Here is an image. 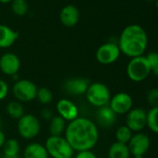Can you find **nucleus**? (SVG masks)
I'll return each instance as SVG.
<instances>
[{
  "instance_id": "nucleus-25",
  "label": "nucleus",
  "mask_w": 158,
  "mask_h": 158,
  "mask_svg": "<svg viewBox=\"0 0 158 158\" xmlns=\"http://www.w3.org/2000/svg\"><path fill=\"white\" fill-rule=\"evenodd\" d=\"M36 99L38 100V102L41 104L48 105L53 101V93L49 89H48L46 87H42V88H39L37 89Z\"/></svg>"
},
{
  "instance_id": "nucleus-10",
  "label": "nucleus",
  "mask_w": 158,
  "mask_h": 158,
  "mask_svg": "<svg viewBox=\"0 0 158 158\" xmlns=\"http://www.w3.org/2000/svg\"><path fill=\"white\" fill-rule=\"evenodd\" d=\"M126 126L132 132H141L147 127V111L143 108H132L126 115Z\"/></svg>"
},
{
  "instance_id": "nucleus-20",
  "label": "nucleus",
  "mask_w": 158,
  "mask_h": 158,
  "mask_svg": "<svg viewBox=\"0 0 158 158\" xmlns=\"http://www.w3.org/2000/svg\"><path fill=\"white\" fill-rule=\"evenodd\" d=\"M67 122L64 119H62L59 115H54L49 121V136H62L64 134Z\"/></svg>"
},
{
  "instance_id": "nucleus-28",
  "label": "nucleus",
  "mask_w": 158,
  "mask_h": 158,
  "mask_svg": "<svg viewBox=\"0 0 158 158\" xmlns=\"http://www.w3.org/2000/svg\"><path fill=\"white\" fill-rule=\"evenodd\" d=\"M10 93V86L7 81L0 79V102L4 101Z\"/></svg>"
},
{
  "instance_id": "nucleus-8",
  "label": "nucleus",
  "mask_w": 158,
  "mask_h": 158,
  "mask_svg": "<svg viewBox=\"0 0 158 158\" xmlns=\"http://www.w3.org/2000/svg\"><path fill=\"white\" fill-rule=\"evenodd\" d=\"M121 51L116 43L107 42L98 48L95 53L96 60L102 65L114 63L120 57Z\"/></svg>"
},
{
  "instance_id": "nucleus-7",
  "label": "nucleus",
  "mask_w": 158,
  "mask_h": 158,
  "mask_svg": "<svg viewBox=\"0 0 158 158\" xmlns=\"http://www.w3.org/2000/svg\"><path fill=\"white\" fill-rule=\"evenodd\" d=\"M37 89L36 85L29 79H19L14 82L11 91L16 101L23 103L35 100Z\"/></svg>"
},
{
  "instance_id": "nucleus-4",
  "label": "nucleus",
  "mask_w": 158,
  "mask_h": 158,
  "mask_svg": "<svg viewBox=\"0 0 158 158\" xmlns=\"http://www.w3.org/2000/svg\"><path fill=\"white\" fill-rule=\"evenodd\" d=\"M85 96L88 102L97 109L108 105L112 97L109 88L102 82L90 83Z\"/></svg>"
},
{
  "instance_id": "nucleus-31",
  "label": "nucleus",
  "mask_w": 158,
  "mask_h": 158,
  "mask_svg": "<svg viewBox=\"0 0 158 158\" xmlns=\"http://www.w3.org/2000/svg\"><path fill=\"white\" fill-rule=\"evenodd\" d=\"M40 114H41L42 119H44V120H48V121H50V119L54 116V115H53V114H52V111H51L49 108H46V107L41 111Z\"/></svg>"
},
{
  "instance_id": "nucleus-19",
  "label": "nucleus",
  "mask_w": 158,
  "mask_h": 158,
  "mask_svg": "<svg viewBox=\"0 0 158 158\" xmlns=\"http://www.w3.org/2000/svg\"><path fill=\"white\" fill-rule=\"evenodd\" d=\"M130 155L127 144L115 141L108 149V158H129Z\"/></svg>"
},
{
  "instance_id": "nucleus-33",
  "label": "nucleus",
  "mask_w": 158,
  "mask_h": 158,
  "mask_svg": "<svg viewBox=\"0 0 158 158\" xmlns=\"http://www.w3.org/2000/svg\"><path fill=\"white\" fill-rule=\"evenodd\" d=\"M152 73H153L154 76L158 77V64H157L155 67H153V68L152 69Z\"/></svg>"
},
{
  "instance_id": "nucleus-9",
  "label": "nucleus",
  "mask_w": 158,
  "mask_h": 158,
  "mask_svg": "<svg viewBox=\"0 0 158 158\" xmlns=\"http://www.w3.org/2000/svg\"><path fill=\"white\" fill-rule=\"evenodd\" d=\"M151 145V139L149 136L143 132H137L132 135L130 140L127 143L130 154L134 158H143L144 154L148 152Z\"/></svg>"
},
{
  "instance_id": "nucleus-12",
  "label": "nucleus",
  "mask_w": 158,
  "mask_h": 158,
  "mask_svg": "<svg viewBox=\"0 0 158 158\" xmlns=\"http://www.w3.org/2000/svg\"><path fill=\"white\" fill-rule=\"evenodd\" d=\"M90 82L85 77H71L63 83L64 91L71 96H81L85 95Z\"/></svg>"
},
{
  "instance_id": "nucleus-26",
  "label": "nucleus",
  "mask_w": 158,
  "mask_h": 158,
  "mask_svg": "<svg viewBox=\"0 0 158 158\" xmlns=\"http://www.w3.org/2000/svg\"><path fill=\"white\" fill-rule=\"evenodd\" d=\"M12 12L17 16H24L28 12V3L26 0H12L11 1Z\"/></svg>"
},
{
  "instance_id": "nucleus-22",
  "label": "nucleus",
  "mask_w": 158,
  "mask_h": 158,
  "mask_svg": "<svg viewBox=\"0 0 158 158\" xmlns=\"http://www.w3.org/2000/svg\"><path fill=\"white\" fill-rule=\"evenodd\" d=\"M6 112L12 119L15 120H19L25 114L23 103L18 101H12L9 102L6 107Z\"/></svg>"
},
{
  "instance_id": "nucleus-21",
  "label": "nucleus",
  "mask_w": 158,
  "mask_h": 158,
  "mask_svg": "<svg viewBox=\"0 0 158 158\" xmlns=\"http://www.w3.org/2000/svg\"><path fill=\"white\" fill-rule=\"evenodd\" d=\"M21 146L19 141L16 139H6L2 147V155L12 158H19Z\"/></svg>"
},
{
  "instance_id": "nucleus-17",
  "label": "nucleus",
  "mask_w": 158,
  "mask_h": 158,
  "mask_svg": "<svg viewBox=\"0 0 158 158\" xmlns=\"http://www.w3.org/2000/svg\"><path fill=\"white\" fill-rule=\"evenodd\" d=\"M18 32L11 29L10 26L0 24V48H10L18 39Z\"/></svg>"
},
{
  "instance_id": "nucleus-13",
  "label": "nucleus",
  "mask_w": 158,
  "mask_h": 158,
  "mask_svg": "<svg viewBox=\"0 0 158 158\" xmlns=\"http://www.w3.org/2000/svg\"><path fill=\"white\" fill-rule=\"evenodd\" d=\"M56 111L58 115L64 119L67 123L79 117V110L77 105L71 100L62 98L56 103Z\"/></svg>"
},
{
  "instance_id": "nucleus-23",
  "label": "nucleus",
  "mask_w": 158,
  "mask_h": 158,
  "mask_svg": "<svg viewBox=\"0 0 158 158\" xmlns=\"http://www.w3.org/2000/svg\"><path fill=\"white\" fill-rule=\"evenodd\" d=\"M147 127L152 132L158 134V107L147 111Z\"/></svg>"
},
{
  "instance_id": "nucleus-16",
  "label": "nucleus",
  "mask_w": 158,
  "mask_h": 158,
  "mask_svg": "<svg viewBox=\"0 0 158 158\" xmlns=\"http://www.w3.org/2000/svg\"><path fill=\"white\" fill-rule=\"evenodd\" d=\"M117 115L114 114V112L109 107V105L101 107L97 109L96 112V124H98L100 127L103 128H109L113 127L115 124Z\"/></svg>"
},
{
  "instance_id": "nucleus-5",
  "label": "nucleus",
  "mask_w": 158,
  "mask_h": 158,
  "mask_svg": "<svg viewBox=\"0 0 158 158\" xmlns=\"http://www.w3.org/2000/svg\"><path fill=\"white\" fill-rule=\"evenodd\" d=\"M151 73L152 69L145 56L131 58L127 65V75L133 82H142L149 77Z\"/></svg>"
},
{
  "instance_id": "nucleus-1",
  "label": "nucleus",
  "mask_w": 158,
  "mask_h": 158,
  "mask_svg": "<svg viewBox=\"0 0 158 158\" xmlns=\"http://www.w3.org/2000/svg\"><path fill=\"white\" fill-rule=\"evenodd\" d=\"M63 136L74 152L92 150L100 138L98 125L87 117H77L67 123Z\"/></svg>"
},
{
  "instance_id": "nucleus-36",
  "label": "nucleus",
  "mask_w": 158,
  "mask_h": 158,
  "mask_svg": "<svg viewBox=\"0 0 158 158\" xmlns=\"http://www.w3.org/2000/svg\"><path fill=\"white\" fill-rule=\"evenodd\" d=\"M1 126H2V119L0 117V128H1Z\"/></svg>"
},
{
  "instance_id": "nucleus-29",
  "label": "nucleus",
  "mask_w": 158,
  "mask_h": 158,
  "mask_svg": "<svg viewBox=\"0 0 158 158\" xmlns=\"http://www.w3.org/2000/svg\"><path fill=\"white\" fill-rule=\"evenodd\" d=\"M151 69H152L153 67H155L158 64V52L155 51H152L149 52L146 56H145Z\"/></svg>"
},
{
  "instance_id": "nucleus-34",
  "label": "nucleus",
  "mask_w": 158,
  "mask_h": 158,
  "mask_svg": "<svg viewBox=\"0 0 158 158\" xmlns=\"http://www.w3.org/2000/svg\"><path fill=\"white\" fill-rule=\"evenodd\" d=\"M12 0H0V3H2V4H8L10 2H11Z\"/></svg>"
},
{
  "instance_id": "nucleus-32",
  "label": "nucleus",
  "mask_w": 158,
  "mask_h": 158,
  "mask_svg": "<svg viewBox=\"0 0 158 158\" xmlns=\"http://www.w3.org/2000/svg\"><path fill=\"white\" fill-rule=\"evenodd\" d=\"M6 135H5V133L1 130V128H0V149H2V147H3V145H4V143H5V141H6Z\"/></svg>"
},
{
  "instance_id": "nucleus-15",
  "label": "nucleus",
  "mask_w": 158,
  "mask_h": 158,
  "mask_svg": "<svg viewBox=\"0 0 158 158\" xmlns=\"http://www.w3.org/2000/svg\"><path fill=\"white\" fill-rule=\"evenodd\" d=\"M80 19V13L78 9L73 5H66L60 12V21L65 27L71 28L75 26Z\"/></svg>"
},
{
  "instance_id": "nucleus-14",
  "label": "nucleus",
  "mask_w": 158,
  "mask_h": 158,
  "mask_svg": "<svg viewBox=\"0 0 158 158\" xmlns=\"http://www.w3.org/2000/svg\"><path fill=\"white\" fill-rule=\"evenodd\" d=\"M21 68L20 58L13 52H6L0 57V71L4 74L13 76L18 74Z\"/></svg>"
},
{
  "instance_id": "nucleus-11",
  "label": "nucleus",
  "mask_w": 158,
  "mask_h": 158,
  "mask_svg": "<svg viewBox=\"0 0 158 158\" xmlns=\"http://www.w3.org/2000/svg\"><path fill=\"white\" fill-rule=\"evenodd\" d=\"M108 105L116 115L127 114L133 108V99L127 92H118L111 97Z\"/></svg>"
},
{
  "instance_id": "nucleus-2",
  "label": "nucleus",
  "mask_w": 158,
  "mask_h": 158,
  "mask_svg": "<svg viewBox=\"0 0 158 158\" xmlns=\"http://www.w3.org/2000/svg\"><path fill=\"white\" fill-rule=\"evenodd\" d=\"M117 45L121 53L130 59L143 56L148 46L147 33L139 24L127 25L121 32Z\"/></svg>"
},
{
  "instance_id": "nucleus-30",
  "label": "nucleus",
  "mask_w": 158,
  "mask_h": 158,
  "mask_svg": "<svg viewBox=\"0 0 158 158\" xmlns=\"http://www.w3.org/2000/svg\"><path fill=\"white\" fill-rule=\"evenodd\" d=\"M73 158H98V157L91 150H88L82 152H76V154L73 156Z\"/></svg>"
},
{
  "instance_id": "nucleus-35",
  "label": "nucleus",
  "mask_w": 158,
  "mask_h": 158,
  "mask_svg": "<svg viewBox=\"0 0 158 158\" xmlns=\"http://www.w3.org/2000/svg\"><path fill=\"white\" fill-rule=\"evenodd\" d=\"M155 7L158 9V0H155Z\"/></svg>"
},
{
  "instance_id": "nucleus-27",
  "label": "nucleus",
  "mask_w": 158,
  "mask_h": 158,
  "mask_svg": "<svg viewBox=\"0 0 158 158\" xmlns=\"http://www.w3.org/2000/svg\"><path fill=\"white\" fill-rule=\"evenodd\" d=\"M146 102L151 108L158 107V88H152L147 92Z\"/></svg>"
},
{
  "instance_id": "nucleus-24",
  "label": "nucleus",
  "mask_w": 158,
  "mask_h": 158,
  "mask_svg": "<svg viewBox=\"0 0 158 158\" xmlns=\"http://www.w3.org/2000/svg\"><path fill=\"white\" fill-rule=\"evenodd\" d=\"M133 135V132L126 126H120L116 128L115 130V139L117 142L120 143H124V144H127L128 141L130 140L131 137Z\"/></svg>"
},
{
  "instance_id": "nucleus-6",
  "label": "nucleus",
  "mask_w": 158,
  "mask_h": 158,
  "mask_svg": "<svg viewBox=\"0 0 158 158\" xmlns=\"http://www.w3.org/2000/svg\"><path fill=\"white\" fill-rule=\"evenodd\" d=\"M17 121V130L23 139L31 140L39 135L41 130V124L35 114H24Z\"/></svg>"
},
{
  "instance_id": "nucleus-3",
  "label": "nucleus",
  "mask_w": 158,
  "mask_h": 158,
  "mask_svg": "<svg viewBox=\"0 0 158 158\" xmlns=\"http://www.w3.org/2000/svg\"><path fill=\"white\" fill-rule=\"evenodd\" d=\"M45 148L51 158H73L74 151L64 136H48Z\"/></svg>"
},
{
  "instance_id": "nucleus-18",
  "label": "nucleus",
  "mask_w": 158,
  "mask_h": 158,
  "mask_svg": "<svg viewBox=\"0 0 158 158\" xmlns=\"http://www.w3.org/2000/svg\"><path fill=\"white\" fill-rule=\"evenodd\" d=\"M48 152L44 144L39 142H31L23 150V158H48Z\"/></svg>"
}]
</instances>
